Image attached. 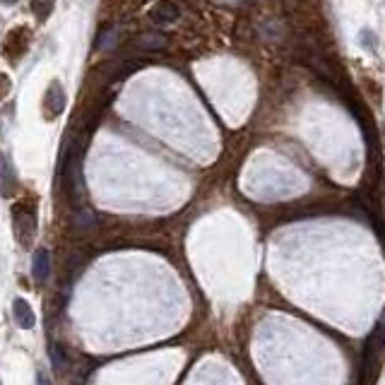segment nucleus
<instances>
[{"label":"nucleus","instance_id":"obj_1","mask_svg":"<svg viewBox=\"0 0 385 385\" xmlns=\"http://www.w3.org/2000/svg\"><path fill=\"white\" fill-rule=\"evenodd\" d=\"M12 222H15V236L24 248H29L37 236V205L22 203L12 209Z\"/></svg>","mask_w":385,"mask_h":385},{"label":"nucleus","instance_id":"obj_2","mask_svg":"<svg viewBox=\"0 0 385 385\" xmlns=\"http://www.w3.org/2000/svg\"><path fill=\"white\" fill-rule=\"evenodd\" d=\"M44 109H46V114H53V116H58L60 111L65 109V92H63V87L58 85V82H53V85L49 87V92H46V99H44Z\"/></svg>","mask_w":385,"mask_h":385},{"label":"nucleus","instance_id":"obj_3","mask_svg":"<svg viewBox=\"0 0 385 385\" xmlns=\"http://www.w3.org/2000/svg\"><path fill=\"white\" fill-rule=\"evenodd\" d=\"M12 313H15V320H17V325H19V327H24V330H32L34 323H37V318H34L32 306H29V301H24V299H15V304H12Z\"/></svg>","mask_w":385,"mask_h":385},{"label":"nucleus","instance_id":"obj_4","mask_svg":"<svg viewBox=\"0 0 385 385\" xmlns=\"http://www.w3.org/2000/svg\"><path fill=\"white\" fill-rule=\"evenodd\" d=\"M32 275L37 282H46L51 277V253L46 248H39L37 253H34Z\"/></svg>","mask_w":385,"mask_h":385},{"label":"nucleus","instance_id":"obj_5","mask_svg":"<svg viewBox=\"0 0 385 385\" xmlns=\"http://www.w3.org/2000/svg\"><path fill=\"white\" fill-rule=\"evenodd\" d=\"M17 191V181H15V173L10 169V164L5 162V157L0 154V195L3 198H12Z\"/></svg>","mask_w":385,"mask_h":385},{"label":"nucleus","instance_id":"obj_6","mask_svg":"<svg viewBox=\"0 0 385 385\" xmlns=\"http://www.w3.org/2000/svg\"><path fill=\"white\" fill-rule=\"evenodd\" d=\"M176 17H178V8L173 3H169V0L159 3L157 10L152 12V19L154 22H159V24H169V22H173Z\"/></svg>","mask_w":385,"mask_h":385},{"label":"nucleus","instance_id":"obj_7","mask_svg":"<svg viewBox=\"0 0 385 385\" xmlns=\"http://www.w3.org/2000/svg\"><path fill=\"white\" fill-rule=\"evenodd\" d=\"M49 354H51V363H53V371L55 373H63L65 371V366H68V359H65V354H63V349H60V345H51L49 347Z\"/></svg>","mask_w":385,"mask_h":385},{"label":"nucleus","instance_id":"obj_8","mask_svg":"<svg viewBox=\"0 0 385 385\" xmlns=\"http://www.w3.org/2000/svg\"><path fill=\"white\" fill-rule=\"evenodd\" d=\"M53 3L55 0H32V12L44 22V19L53 12Z\"/></svg>","mask_w":385,"mask_h":385},{"label":"nucleus","instance_id":"obj_9","mask_svg":"<svg viewBox=\"0 0 385 385\" xmlns=\"http://www.w3.org/2000/svg\"><path fill=\"white\" fill-rule=\"evenodd\" d=\"M0 3H8L10 5V3H17V0H0Z\"/></svg>","mask_w":385,"mask_h":385}]
</instances>
